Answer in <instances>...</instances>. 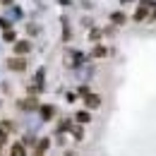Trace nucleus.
Instances as JSON below:
<instances>
[{"label": "nucleus", "mask_w": 156, "mask_h": 156, "mask_svg": "<svg viewBox=\"0 0 156 156\" xmlns=\"http://www.w3.org/2000/svg\"><path fill=\"white\" fill-rule=\"evenodd\" d=\"M10 156H27V149H24V144H22V142L12 144V147H10Z\"/></svg>", "instance_id": "nucleus-2"}, {"label": "nucleus", "mask_w": 156, "mask_h": 156, "mask_svg": "<svg viewBox=\"0 0 156 156\" xmlns=\"http://www.w3.org/2000/svg\"><path fill=\"white\" fill-rule=\"evenodd\" d=\"M36 156H41V154H36Z\"/></svg>", "instance_id": "nucleus-10"}, {"label": "nucleus", "mask_w": 156, "mask_h": 156, "mask_svg": "<svg viewBox=\"0 0 156 156\" xmlns=\"http://www.w3.org/2000/svg\"><path fill=\"white\" fill-rule=\"evenodd\" d=\"M77 120H79V122H89V113H84V111L77 113Z\"/></svg>", "instance_id": "nucleus-6"}, {"label": "nucleus", "mask_w": 156, "mask_h": 156, "mask_svg": "<svg viewBox=\"0 0 156 156\" xmlns=\"http://www.w3.org/2000/svg\"><path fill=\"white\" fill-rule=\"evenodd\" d=\"M144 15H147V7H139V10H137V15H135V17H137V20H142Z\"/></svg>", "instance_id": "nucleus-8"}, {"label": "nucleus", "mask_w": 156, "mask_h": 156, "mask_svg": "<svg viewBox=\"0 0 156 156\" xmlns=\"http://www.w3.org/2000/svg\"><path fill=\"white\" fill-rule=\"evenodd\" d=\"M43 149H48V139H43V142H39V151H43Z\"/></svg>", "instance_id": "nucleus-9"}, {"label": "nucleus", "mask_w": 156, "mask_h": 156, "mask_svg": "<svg viewBox=\"0 0 156 156\" xmlns=\"http://www.w3.org/2000/svg\"><path fill=\"white\" fill-rule=\"evenodd\" d=\"M41 113H43V118H51V115H53V108H51V106H43Z\"/></svg>", "instance_id": "nucleus-5"}, {"label": "nucleus", "mask_w": 156, "mask_h": 156, "mask_svg": "<svg viewBox=\"0 0 156 156\" xmlns=\"http://www.w3.org/2000/svg\"><path fill=\"white\" fill-rule=\"evenodd\" d=\"M113 22H118V24H122V22H125V15H120V12H115V15H113Z\"/></svg>", "instance_id": "nucleus-7"}, {"label": "nucleus", "mask_w": 156, "mask_h": 156, "mask_svg": "<svg viewBox=\"0 0 156 156\" xmlns=\"http://www.w3.org/2000/svg\"><path fill=\"white\" fill-rule=\"evenodd\" d=\"M84 101H87V106H89V108H98V103H101V98H98L96 94H87Z\"/></svg>", "instance_id": "nucleus-3"}, {"label": "nucleus", "mask_w": 156, "mask_h": 156, "mask_svg": "<svg viewBox=\"0 0 156 156\" xmlns=\"http://www.w3.org/2000/svg\"><path fill=\"white\" fill-rule=\"evenodd\" d=\"M29 48H31V46H29V41H17V46H15V51H17L20 55L29 53Z\"/></svg>", "instance_id": "nucleus-4"}, {"label": "nucleus", "mask_w": 156, "mask_h": 156, "mask_svg": "<svg viewBox=\"0 0 156 156\" xmlns=\"http://www.w3.org/2000/svg\"><path fill=\"white\" fill-rule=\"evenodd\" d=\"M7 65H10V70H15V72H22V70L27 67V62H24V58H12L10 62H7Z\"/></svg>", "instance_id": "nucleus-1"}]
</instances>
